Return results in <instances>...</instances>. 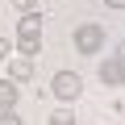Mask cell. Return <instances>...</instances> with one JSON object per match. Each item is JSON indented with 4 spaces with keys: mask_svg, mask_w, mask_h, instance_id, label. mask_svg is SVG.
<instances>
[{
    "mask_svg": "<svg viewBox=\"0 0 125 125\" xmlns=\"http://www.w3.org/2000/svg\"><path fill=\"white\" fill-rule=\"evenodd\" d=\"M42 13H21V21H17V54H25V58H33L38 50H42Z\"/></svg>",
    "mask_w": 125,
    "mask_h": 125,
    "instance_id": "6da1fadb",
    "label": "cell"
},
{
    "mask_svg": "<svg viewBox=\"0 0 125 125\" xmlns=\"http://www.w3.org/2000/svg\"><path fill=\"white\" fill-rule=\"evenodd\" d=\"M0 58H9V38H0Z\"/></svg>",
    "mask_w": 125,
    "mask_h": 125,
    "instance_id": "30bf717a",
    "label": "cell"
},
{
    "mask_svg": "<svg viewBox=\"0 0 125 125\" xmlns=\"http://www.w3.org/2000/svg\"><path fill=\"white\" fill-rule=\"evenodd\" d=\"M50 96L62 100V104H75V100L83 96V79H79V71H54V79H50Z\"/></svg>",
    "mask_w": 125,
    "mask_h": 125,
    "instance_id": "7a4b0ae2",
    "label": "cell"
},
{
    "mask_svg": "<svg viewBox=\"0 0 125 125\" xmlns=\"http://www.w3.org/2000/svg\"><path fill=\"white\" fill-rule=\"evenodd\" d=\"M9 79H13V83H25V79H33V58H25V54L9 58Z\"/></svg>",
    "mask_w": 125,
    "mask_h": 125,
    "instance_id": "5b68a950",
    "label": "cell"
},
{
    "mask_svg": "<svg viewBox=\"0 0 125 125\" xmlns=\"http://www.w3.org/2000/svg\"><path fill=\"white\" fill-rule=\"evenodd\" d=\"M117 58H121V62H125V42H121V46H117Z\"/></svg>",
    "mask_w": 125,
    "mask_h": 125,
    "instance_id": "7c38bea8",
    "label": "cell"
},
{
    "mask_svg": "<svg viewBox=\"0 0 125 125\" xmlns=\"http://www.w3.org/2000/svg\"><path fill=\"white\" fill-rule=\"evenodd\" d=\"M17 83L13 79H0V113H9V108H17Z\"/></svg>",
    "mask_w": 125,
    "mask_h": 125,
    "instance_id": "8992f818",
    "label": "cell"
},
{
    "mask_svg": "<svg viewBox=\"0 0 125 125\" xmlns=\"http://www.w3.org/2000/svg\"><path fill=\"white\" fill-rule=\"evenodd\" d=\"M75 50H79V54H100V50H104V25H96V21L79 25V29H75Z\"/></svg>",
    "mask_w": 125,
    "mask_h": 125,
    "instance_id": "3957f363",
    "label": "cell"
},
{
    "mask_svg": "<svg viewBox=\"0 0 125 125\" xmlns=\"http://www.w3.org/2000/svg\"><path fill=\"white\" fill-rule=\"evenodd\" d=\"M50 125H75V113L71 108H58V113H50Z\"/></svg>",
    "mask_w": 125,
    "mask_h": 125,
    "instance_id": "52a82bcc",
    "label": "cell"
},
{
    "mask_svg": "<svg viewBox=\"0 0 125 125\" xmlns=\"http://www.w3.org/2000/svg\"><path fill=\"white\" fill-rule=\"evenodd\" d=\"M0 125H21V117H17L13 108H9V113H0Z\"/></svg>",
    "mask_w": 125,
    "mask_h": 125,
    "instance_id": "9c48e42d",
    "label": "cell"
},
{
    "mask_svg": "<svg viewBox=\"0 0 125 125\" xmlns=\"http://www.w3.org/2000/svg\"><path fill=\"white\" fill-rule=\"evenodd\" d=\"M104 4H108V9H125V0H104Z\"/></svg>",
    "mask_w": 125,
    "mask_h": 125,
    "instance_id": "8fae6325",
    "label": "cell"
},
{
    "mask_svg": "<svg viewBox=\"0 0 125 125\" xmlns=\"http://www.w3.org/2000/svg\"><path fill=\"white\" fill-rule=\"evenodd\" d=\"M96 75H100L104 88H121V83H125V62H121V58H108V62L96 67Z\"/></svg>",
    "mask_w": 125,
    "mask_h": 125,
    "instance_id": "277c9868",
    "label": "cell"
},
{
    "mask_svg": "<svg viewBox=\"0 0 125 125\" xmlns=\"http://www.w3.org/2000/svg\"><path fill=\"white\" fill-rule=\"evenodd\" d=\"M13 4H17L21 13H42V9H38V4H42V0H13Z\"/></svg>",
    "mask_w": 125,
    "mask_h": 125,
    "instance_id": "ba28073f",
    "label": "cell"
}]
</instances>
